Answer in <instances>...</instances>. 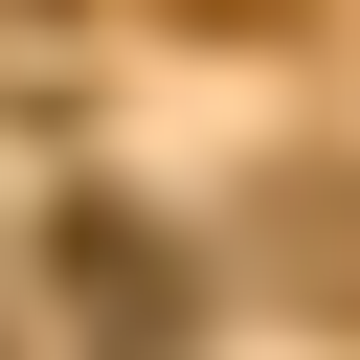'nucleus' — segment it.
<instances>
[{
	"label": "nucleus",
	"instance_id": "1",
	"mask_svg": "<svg viewBox=\"0 0 360 360\" xmlns=\"http://www.w3.org/2000/svg\"><path fill=\"white\" fill-rule=\"evenodd\" d=\"M45 270H68V315H90V360H180V248L112 202V180H68L45 202Z\"/></svg>",
	"mask_w": 360,
	"mask_h": 360
},
{
	"label": "nucleus",
	"instance_id": "2",
	"mask_svg": "<svg viewBox=\"0 0 360 360\" xmlns=\"http://www.w3.org/2000/svg\"><path fill=\"white\" fill-rule=\"evenodd\" d=\"M270 270H292L315 315H360V202H338V180H292V202H270Z\"/></svg>",
	"mask_w": 360,
	"mask_h": 360
}]
</instances>
